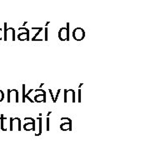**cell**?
Masks as SVG:
<instances>
[{"mask_svg": "<svg viewBox=\"0 0 150 150\" xmlns=\"http://www.w3.org/2000/svg\"><path fill=\"white\" fill-rule=\"evenodd\" d=\"M48 28L45 27V28H44V40L45 41H47L48 38Z\"/></svg>", "mask_w": 150, "mask_h": 150, "instance_id": "obj_14", "label": "cell"}, {"mask_svg": "<svg viewBox=\"0 0 150 150\" xmlns=\"http://www.w3.org/2000/svg\"><path fill=\"white\" fill-rule=\"evenodd\" d=\"M13 98L15 103H18V91L17 89H8V99L7 102L11 103Z\"/></svg>", "mask_w": 150, "mask_h": 150, "instance_id": "obj_5", "label": "cell"}, {"mask_svg": "<svg viewBox=\"0 0 150 150\" xmlns=\"http://www.w3.org/2000/svg\"><path fill=\"white\" fill-rule=\"evenodd\" d=\"M18 31H24L18 34V39L19 41H29V38H30V33H29V29H28L24 27L18 28Z\"/></svg>", "mask_w": 150, "mask_h": 150, "instance_id": "obj_4", "label": "cell"}, {"mask_svg": "<svg viewBox=\"0 0 150 150\" xmlns=\"http://www.w3.org/2000/svg\"><path fill=\"white\" fill-rule=\"evenodd\" d=\"M33 102L37 103H41L46 102V92L44 91L42 93H39V94H36L34 96V99H33Z\"/></svg>", "mask_w": 150, "mask_h": 150, "instance_id": "obj_9", "label": "cell"}, {"mask_svg": "<svg viewBox=\"0 0 150 150\" xmlns=\"http://www.w3.org/2000/svg\"><path fill=\"white\" fill-rule=\"evenodd\" d=\"M37 120L38 121V127H39V129H38V134H36V135H39L42 133V124H43V119L41 117H38L37 118Z\"/></svg>", "mask_w": 150, "mask_h": 150, "instance_id": "obj_11", "label": "cell"}, {"mask_svg": "<svg viewBox=\"0 0 150 150\" xmlns=\"http://www.w3.org/2000/svg\"><path fill=\"white\" fill-rule=\"evenodd\" d=\"M49 23H50V22H48V23H46V25H45V27H48V24H49Z\"/></svg>", "mask_w": 150, "mask_h": 150, "instance_id": "obj_21", "label": "cell"}, {"mask_svg": "<svg viewBox=\"0 0 150 150\" xmlns=\"http://www.w3.org/2000/svg\"><path fill=\"white\" fill-rule=\"evenodd\" d=\"M60 92H61V89H59V90L57 91V93H56V96L54 97V103L57 102V100H58V98H59V94H60Z\"/></svg>", "mask_w": 150, "mask_h": 150, "instance_id": "obj_16", "label": "cell"}, {"mask_svg": "<svg viewBox=\"0 0 150 150\" xmlns=\"http://www.w3.org/2000/svg\"><path fill=\"white\" fill-rule=\"evenodd\" d=\"M25 84H23V103H25L26 98H25Z\"/></svg>", "mask_w": 150, "mask_h": 150, "instance_id": "obj_13", "label": "cell"}, {"mask_svg": "<svg viewBox=\"0 0 150 150\" xmlns=\"http://www.w3.org/2000/svg\"><path fill=\"white\" fill-rule=\"evenodd\" d=\"M58 37L61 41H69L70 39V23H67L66 28H61L58 33Z\"/></svg>", "mask_w": 150, "mask_h": 150, "instance_id": "obj_1", "label": "cell"}, {"mask_svg": "<svg viewBox=\"0 0 150 150\" xmlns=\"http://www.w3.org/2000/svg\"><path fill=\"white\" fill-rule=\"evenodd\" d=\"M73 38L76 41H82L85 38V31L82 28H76L73 31Z\"/></svg>", "mask_w": 150, "mask_h": 150, "instance_id": "obj_3", "label": "cell"}, {"mask_svg": "<svg viewBox=\"0 0 150 150\" xmlns=\"http://www.w3.org/2000/svg\"><path fill=\"white\" fill-rule=\"evenodd\" d=\"M3 34H4V33H3V29L0 28V41H1V40H3Z\"/></svg>", "mask_w": 150, "mask_h": 150, "instance_id": "obj_20", "label": "cell"}, {"mask_svg": "<svg viewBox=\"0 0 150 150\" xmlns=\"http://www.w3.org/2000/svg\"><path fill=\"white\" fill-rule=\"evenodd\" d=\"M61 120L63 123L60 125V129L63 131H68V130H72V120L69 118H62Z\"/></svg>", "mask_w": 150, "mask_h": 150, "instance_id": "obj_6", "label": "cell"}, {"mask_svg": "<svg viewBox=\"0 0 150 150\" xmlns=\"http://www.w3.org/2000/svg\"><path fill=\"white\" fill-rule=\"evenodd\" d=\"M43 28L40 27V28H39V29H38V32L36 33V34H35V35H34V36H33V38H32V40H33H33H34V39H36V38H37L38 36V35H39V33H40L42 32V31H43Z\"/></svg>", "mask_w": 150, "mask_h": 150, "instance_id": "obj_12", "label": "cell"}, {"mask_svg": "<svg viewBox=\"0 0 150 150\" xmlns=\"http://www.w3.org/2000/svg\"><path fill=\"white\" fill-rule=\"evenodd\" d=\"M48 92H49V93H50V95H51V98H52V99H53V102L54 101V93H53V91L49 88L48 89Z\"/></svg>", "mask_w": 150, "mask_h": 150, "instance_id": "obj_19", "label": "cell"}, {"mask_svg": "<svg viewBox=\"0 0 150 150\" xmlns=\"http://www.w3.org/2000/svg\"><path fill=\"white\" fill-rule=\"evenodd\" d=\"M15 119V123H13V118H10L9 119V124H10V130L12 131V129H13V127L15 125L16 126L17 129L18 130V131H20L21 130V120H20V118H14Z\"/></svg>", "mask_w": 150, "mask_h": 150, "instance_id": "obj_8", "label": "cell"}, {"mask_svg": "<svg viewBox=\"0 0 150 150\" xmlns=\"http://www.w3.org/2000/svg\"><path fill=\"white\" fill-rule=\"evenodd\" d=\"M24 120H29L30 122L29 123H25L24 125H23V129L24 130H35V123H36V121H35V119H33V118H24Z\"/></svg>", "mask_w": 150, "mask_h": 150, "instance_id": "obj_7", "label": "cell"}, {"mask_svg": "<svg viewBox=\"0 0 150 150\" xmlns=\"http://www.w3.org/2000/svg\"><path fill=\"white\" fill-rule=\"evenodd\" d=\"M5 117H4V114H1L0 116V119H1V129L4 130V131H7L5 129V120H6Z\"/></svg>", "mask_w": 150, "mask_h": 150, "instance_id": "obj_10", "label": "cell"}, {"mask_svg": "<svg viewBox=\"0 0 150 150\" xmlns=\"http://www.w3.org/2000/svg\"><path fill=\"white\" fill-rule=\"evenodd\" d=\"M81 88H79V90H78V102L81 103Z\"/></svg>", "mask_w": 150, "mask_h": 150, "instance_id": "obj_17", "label": "cell"}, {"mask_svg": "<svg viewBox=\"0 0 150 150\" xmlns=\"http://www.w3.org/2000/svg\"><path fill=\"white\" fill-rule=\"evenodd\" d=\"M49 119H50V118H49V116H47V130H49V129H50V127H49V126H50V125H49Z\"/></svg>", "mask_w": 150, "mask_h": 150, "instance_id": "obj_18", "label": "cell"}, {"mask_svg": "<svg viewBox=\"0 0 150 150\" xmlns=\"http://www.w3.org/2000/svg\"><path fill=\"white\" fill-rule=\"evenodd\" d=\"M4 40L7 41L9 38L13 41L16 40V33L13 28H7V23H4Z\"/></svg>", "mask_w": 150, "mask_h": 150, "instance_id": "obj_2", "label": "cell"}, {"mask_svg": "<svg viewBox=\"0 0 150 150\" xmlns=\"http://www.w3.org/2000/svg\"><path fill=\"white\" fill-rule=\"evenodd\" d=\"M4 99V93L2 89H0V103L3 102Z\"/></svg>", "mask_w": 150, "mask_h": 150, "instance_id": "obj_15", "label": "cell"}]
</instances>
